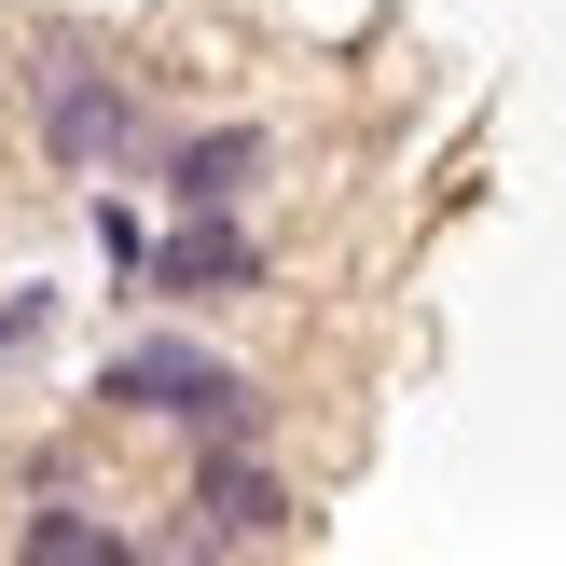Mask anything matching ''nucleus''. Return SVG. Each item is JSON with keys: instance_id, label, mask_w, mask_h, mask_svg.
<instances>
[{"instance_id": "obj_1", "label": "nucleus", "mask_w": 566, "mask_h": 566, "mask_svg": "<svg viewBox=\"0 0 566 566\" xmlns=\"http://www.w3.org/2000/svg\"><path fill=\"white\" fill-rule=\"evenodd\" d=\"M28 125H42L55 166H153V97L97 42H42L28 55Z\"/></svg>"}, {"instance_id": "obj_2", "label": "nucleus", "mask_w": 566, "mask_h": 566, "mask_svg": "<svg viewBox=\"0 0 566 566\" xmlns=\"http://www.w3.org/2000/svg\"><path fill=\"white\" fill-rule=\"evenodd\" d=\"M180 539L166 553H276L304 525V497H291V470L276 457H249V442H193V497H180Z\"/></svg>"}, {"instance_id": "obj_3", "label": "nucleus", "mask_w": 566, "mask_h": 566, "mask_svg": "<svg viewBox=\"0 0 566 566\" xmlns=\"http://www.w3.org/2000/svg\"><path fill=\"white\" fill-rule=\"evenodd\" d=\"M138 291L153 304H235V291H263V235L235 208H166V235L138 249Z\"/></svg>"}, {"instance_id": "obj_4", "label": "nucleus", "mask_w": 566, "mask_h": 566, "mask_svg": "<svg viewBox=\"0 0 566 566\" xmlns=\"http://www.w3.org/2000/svg\"><path fill=\"white\" fill-rule=\"evenodd\" d=\"M276 166V125H208V138H153V180L166 208H235L249 180Z\"/></svg>"}, {"instance_id": "obj_5", "label": "nucleus", "mask_w": 566, "mask_h": 566, "mask_svg": "<svg viewBox=\"0 0 566 566\" xmlns=\"http://www.w3.org/2000/svg\"><path fill=\"white\" fill-rule=\"evenodd\" d=\"M221 374H235V359H208V346H180V332H166V346H125V359L97 374V415H193Z\"/></svg>"}, {"instance_id": "obj_6", "label": "nucleus", "mask_w": 566, "mask_h": 566, "mask_svg": "<svg viewBox=\"0 0 566 566\" xmlns=\"http://www.w3.org/2000/svg\"><path fill=\"white\" fill-rule=\"evenodd\" d=\"M14 553H28V566H125L138 539H125V525H97V512H70V497L42 484V512L14 525Z\"/></svg>"}]
</instances>
